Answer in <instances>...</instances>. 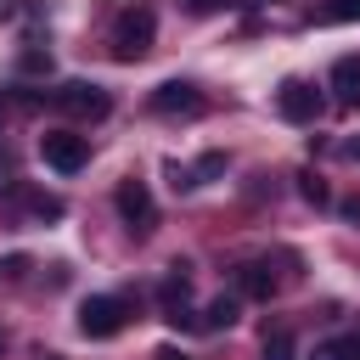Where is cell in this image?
<instances>
[{"label":"cell","instance_id":"6da1fadb","mask_svg":"<svg viewBox=\"0 0 360 360\" xmlns=\"http://www.w3.org/2000/svg\"><path fill=\"white\" fill-rule=\"evenodd\" d=\"M152 34H158V11H152V6H124V11L112 17L107 45H112L118 62H141V56L152 51Z\"/></svg>","mask_w":360,"mask_h":360},{"label":"cell","instance_id":"7a4b0ae2","mask_svg":"<svg viewBox=\"0 0 360 360\" xmlns=\"http://www.w3.org/2000/svg\"><path fill=\"white\" fill-rule=\"evenodd\" d=\"M39 158H45L56 174H79V169L90 163V141L73 135V129H45V135H39Z\"/></svg>","mask_w":360,"mask_h":360},{"label":"cell","instance_id":"3957f363","mask_svg":"<svg viewBox=\"0 0 360 360\" xmlns=\"http://www.w3.org/2000/svg\"><path fill=\"white\" fill-rule=\"evenodd\" d=\"M51 101H56L68 118H107V112H112V96H107L101 84H90V79H68Z\"/></svg>","mask_w":360,"mask_h":360},{"label":"cell","instance_id":"277c9868","mask_svg":"<svg viewBox=\"0 0 360 360\" xmlns=\"http://www.w3.org/2000/svg\"><path fill=\"white\" fill-rule=\"evenodd\" d=\"M124 321H129V309H124V298H112V292L79 304V332H84V338H112V332H124Z\"/></svg>","mask_w":360,"mask_h":360},{"label":"cell","instance_id":"5b68a950","mask_svg":"<svg viewBox=\"0 0 360 360\" xmlns=\"http://www.w3.org/2000/svg\"><path fill=\"white\" fill-rule=\"evenodd\" d=\"M276 112H281L287 124H315V118H321V90H315L309 79H281Z\"/></svg>","mask_w":360,"mask_h":360},{"label":"cell","instance_id":"8992f818","mask_svg":"<svg viewBox=\"0 0 360 360\" xmlns=\"http://www.w3.org/2000/svg\"><path fill=\"white\" fill-rule=\"evenodd\" d=\"M112 202H118V214H124V225H129L135 236H146V231L158 225V202H152L146 180H124V186L112 191Z\"/></svg>","mask_w":360,"mask_h":360},{"label":"cell","instance_id":"52a82bcc","mask_svg":"<svg viewBox=\"0 0 360 360\" xmlns=\"http://www.w3.org/2000/svg\"><path fill=\"white\" fill-rule=\"evenodd\" d=\"M152 112H163V118H197L202 112V90L186 84V79H169V84L152 90Z\"/></svg>","mask_w":360,"mask_h":360},{"label":"cell","instance_id":"ba28073f","mask_svg":"<svg viewBox=\"0 0 360 360\" xmlns=\"http://www.w3.org/2000/svg\"><path fill=\"white\" fill-rule=\"evenodd\" d=\"M158 304H163V321H174V326H186L191 321V276H186V264H174L169 276H163V287H158Z\"/></svg>","mask_w":360,"mask_h":360},{"label":"cell","instance_id":"9c48e42d","mask_svg":"<svg viewBox=\"0 0 360 360\" xmlns=\"http://www.w3.org/2000/svg\"><path fill=\"white\" fill-rule=\"evenodd\" d=\"M236 287H242L248 298H270V292H276V276H270L264 259H248V264L236 270Z\"/></svg>","mask_w":360,"mask_h":360},{"label":"cell","instance_id":"30bf717a","mask_svg":"<svg viewBox=\"0 0 360 360\" xmlns=\"http://www.w3.org/2000/svg\"><path fill=\"white\" fill-rule=\"evenodd\" d=\"M332 90H338L343 101H360V62H354V56H343V62L332 68Z\"/></svg>","mask_w":360,"mask_h":360},{"label":"cell","instance_id":"8fae6325","mask_svg":"<svg viewBox=\"0 0 360 360\" xmlns=\"http://www.w3.org/2000/svg\"><path fill=\"white\" fill-rule=\"evenodd\" d=\"M309 360H360V332H349V338H332V343H321Z\"/></svg>","mask_w":360,"mask_h":360},{"label":"cell","instance_id":"7c38bea8","mask_svg":"<svg viewBox=\"0 0 360 360\" xmlns=\"http://www.w3.org/2000/svg\"><path fill=\"white\" fill-rule=\"evenodd\" d=\"M315 22H360V0H321Z\"/></svg>","mask_w":360,"mask_h":360},{"label":"cell","instance_id":"4fadbf2b","mask_svg":"<svg viewBox=\"0 0 360 360\" xmlns=\"http://www.w3.org/2000/svg\"><path fill=\"white\" fill-rule=\"evenodd\" d=\"M298 197H304V202H315V208H326V202H332V191H326V180H321L315 169H298Z\"/></svg>","mask_w":360,"mask_h":360},{"label":"cell","instance_id":"5bb4252c","mask_svg":"<svg viewBox=\"0 0 360 360\" xmlns=\"http://www.w3.org/2000/svg\"><path fill=\"white\" fill-rule=\"evenodd\" d=\"M236 321V298H214L208 309H202V332H219V326H231Z\"/></svg>","mask_w":360,"mask_h":360},{"label":"cell","instance_id":"9a60e30c","mask_svg":"<svg viewBox=\"0 0 360 360\" xmlns=\"http://www.w3.org/2000/svg\"><path fill=\"white\" fill-rule=\"evenodd\" d=\"M28 214H34V219H62V197H51V191H28Z\"/></svg>","mask_w":360,"mask_h":360},{"label":"cell","instance_id":"2e32d148","mask_svg":"<svg viewBox=\"0 0 360 360\" xmlns=\"http://www.w3.org/2000/svg\"><path fill=\"white\" fill-rule=\"evenodd\" d=\"M264 360H292V338L287 332H270L264 338Z\"/></svg>","mask_w":360,"mask_h":360},{"label":"cell","instance_id":"e0dca14e","mask_svg":"<svg viewBox=\"0 0 360 360\" xmlns=\"http://www.w3.org/2000/svg\"><path fill=\"white\" fill-rule=\"evenodd\" d=\"M51 73V51H22V73Z\"/></svg>","mask_w":360,"mask_h":360},{"label":"cell","instance_id":"ac0fdd59","mask_svg":"<svg viewBox=\"0 0 360 360\" xmlns=\"http://www.w3.org/2000/svg\"><path fill=\"white\" fill-rule=\"evenodd\" d=\"M186 11H197V17H208V11H219V6H231V0H180Z\"/></svg>","mask_w":360,"mask_h":360},{"label":"cell","instance_id":"d6986e66","mask_svg":"<svg viewBox=\"0 0 360 360\" xmlns=\"http://www.w3.org/2000/svg\"><path fill=\"white\" fill-rule=\"evenodd\" d=\"M338 152H343V158H349V163H360V135H349V141H343V146H338Z\"/></svg>","mask_w":360,"mask_h":360},{"label":"cell","instance_id":"ffe728a7","mask_svg":"<svg viewBox=\"0 0 360 360\" xmlns=\"http://www.w3.org/2000/svg\"><path fill=\"white\" fill-rule=\"evenodd\" d=\"M152 360H191V354H180V349H158Z\"/></svg>","mask_w":360,"mask_h":360},{"label":"cell","instance_id":"44dd1931","mask_svg":"<svg viewBox=\"0 0 360 360\" xmlns=\"http://www.w3.org/2000/svg\"><path fill=\"white\" fill-rule=\"evenodd\" d=\"M343 214H349V219H360V197H349V202H343Z\"/></svg>","mask_w":360,"mask_h":360},{"label":"cell","instance_id":"7402d4cb","mask_svg":"<svg viewBox=\"0 0 360 360\" xmlns=\"http://www.w3.org/2000/svg\"><path fill=\"white\" fill-rule=\"evenodd\" d=\"M0 118H6V96H0Z\"/></svg>","mask_w":360,"mask_h":360},{"label":"cell","instance_id":"603a6c76","mask_svg":"<svg viewBox=\"0 0 360 360\" xmlns=\"http://www.w3.org/2000/svg\"><path fill=\"white\" fill-rule=\"evenodd\" d=\"M0 349H6V338H0Z\"/></svg>","mask_w":360,"mask_h":360},{"label":"cell","instance_id":"cb8c5ba5","mask_svg":"<svg viewBox=\"0 0 360 360\" xmlns=\"http://www.w3.org/2000/svg\"><path fill=\"white\" fill-rule=\"evenodd\" d=\"M45 360H56V354H45Z\"/></svg>","mask_w":360,"mask_h":360}]
</instances>
